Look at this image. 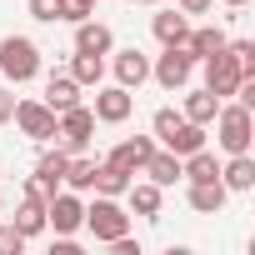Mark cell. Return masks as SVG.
<instances>
[{"label":"cell","instance_id":"cell-1","mask_svg":"<svg viewBox=\"0 0 255 255\" xmlns=\"http://www.w3.org/2000/svg\"><path fill=\"white\" fill-rule=\"evenodd\" d=\"M215 145L225 150V155H240V150H250L255 145V110H245L240 100H220V110H215Z\"/></svg>","mask_w":255,"mask_h":255},{"label":"cell","instance_id":"cell-2","mask_svg":"<svg viewBox=\"0 0 255 255\" xmlns=\"http://www.w3.org/2000/svg\"><path fill=\"white\" fill-rule=\"evenodd\" d=\"M0 75L10 85H30L40 75V45L30 35H5L0 40Z\"/></svg>","mask_w":255,"mask_h":255},{"label":"cell","instance_id":"cell-3","mask_svg":"<svg viewBox=\"0 0 255 255\" xmlns=\"http://www.w3.org/2000/svg\"><path fill=\"white\" fill-rule=\"evenodd\" d=\"M85 230H90L100 245H110V240H120V235H130V210H125L115 195H95V200L85 205Z\"/></svg>","mask_w":255,"mask_h":255},{"label":"cell","instance_id":"cell-4","mask_svg":"<svg viewBox=\"0 0 255 255\" xmlns=\"http://www.w3.org/2000/svg\"><path fill=\"white\" fill-rule=\"evenodd\" d=\"M150 80L160 85V90H185L190 80H195V55L185 50V45H165L155 60H150Z\"/></svg>","mask_w":255,"mask_h":255},{"label":"cell","instance_id":"cell-5","mask_svg":"<svg viewBox=\"0 0 255 255\" xmlns=\"http://www.w3.org/2000/svg\"><path fill=\"white\" fill-rule=\"evenodd\" d=\"M10 125L25 135V140H35V145H50L55 140V110L45 105V100H35V95H25V100H15V115H10Z\"/></svg>","mask_w":255,"mask_h":255},{"label":"cell","instance_id":"cell-6","mask_svg":"<svg viewBox=\"0 0 255 255\" xmlns=\"http://www.w3.org/2000/svg\"><path fill=\"white\" fill-rule=\"evenodd\" d=\"M55 140H60L65 155L90 150V140H95V115H90V105H70V110L55 115Z\"/></svg>","mask_w":255,"mask_h":255},{"label":"cell","instance_id":"cell-7","mask_svg":"<svg viewBox=\"0 0 255 255\" xmlns=\"http://www.w3.org/2000/svg\"><path fill=\"white\" fill-rule=\"evenodd\" d=\"M45 230H55V235H75V230H85V200L75 195V190H55L50 200H45Z\"/></svg>","mask_w":255,"mask_h":255},{"label":"cell","instance_id":"cell-8","mask_svg":"<svg viewBox=\"0 0 255 255\" xmlns=\"http://www.w3.org/2000/svg\"><path fill=\"white\" fill-rule=\"evenodd\" d=\"M95 125H125L135 115V90H125V85H95V105H90Z\"/></svg>","mask_w":255,"mask_h":255},{"label":"cell","instance_id":"cell-9","mask_svg":"<svg viewBox=\"0 0 255 255\" xmlns=\"http://www.w3.org/2000/svg\"><path fill=\"white\" fill-rule=\"evenodd\" d=\"M200 70H205V90H210V95H220V100H230V95H235V85L245 80L230 50H215V55H205V60H200Z\"/></svg>","mask_w":255,"mask_h":255},{"label":"cell","instance_id":"cell-10","mask_svg":"<svg viewBox=\"0 0 255 255\" xmlns=\"http://www.w3.org/2000/svg\"><path fill=\"white\" fill-rule=\"evenodd\" d=\"M25 240H35V235H45V190L35 185V180H25L20 185V210H15V220H10Z\"/></svg>","mask_w":255,"mask_h":255},{"label":"cell","instance_id":"cell-11","mask_svg":"<svg viewBox=\"0 0 255 255\" xmlns=\"http://www.w3.org/2000/svg\"><path fill=\"white\" fill-rule=\"evenodd\" d=\"M110 70H115V85H125V90H140L145 80H150V55L145 50H110Z\"/></svg>","mask_w":255,"mask_h":255},{"label":"cell","instance_id":"cell-12","mask_svg":"<svg viewBox=\"0 0 255 255\" xmlns=\"http://www.w3.org/2000/svg\"><path fill=\"white\" fill-rule=\"evenodd\" d=\"M155 145H160L155 135H130V140H120L105 160H110V165H120V170H130V175H140V165L150 160V150H155Z\"/></svg>","mask_w":255,"mask_h":255},{"label":"cell","instance_id":"cell-13","mask_svg":"<svg viewBox=\"0 0 255 255\" xmlns=\"http://www.w3.org/2000/svg\"><path fill=\"white\" fill-rule=\"evenodd\" d=\"M125 205H130L140 220H160V205H165V190L155 185V180H130V190L120 195Z\"/></svg>","mask_w":255,"mask_h":255},{"label":"cell","instance_id":"cell-14","mask_svg":"<svg viewBox=\"0 0 255 255\" xmlns=\"http://www.w3.org/2000/svg\"><path fill=\"white\" fill-rule=\"evenodd\" d=\"M80 90H85V85H80V80H75L70 70H55V75L45 80V95H40V100H45V105H50V110L60 115V110L80 105Z\"/></svg>","mask_w":255,"mask_h":255},{"label":"cell","instance_id":"cell-15","mask_svg":"<svg viewBox=\"0 0 255 255\" xmlns=\"http://www.w3.org/2000/svg\"><path fill=\"white\" fill-rule=\"evenodd\" d=\"M220 185H225L230 195H245V190H255V155H250V150L230 155V160L220 165Z\"/></svg>","mask_w":255,"mask_h":255},{"label":"cell","instance_id":"cell-16","mask_svg":"<svg viewBox=\"0 0 255 255\" xmlns=\"http://www.w3.org/2000/svg\"><path fill=\"white\" fill-rule=\"evenodd\" d=\"M185 200H190V210H195V215H220V210H225V200H230V190H225L220 180H190Z\"/></svg>","mask_w":255,"mask_h":255},{"label":"cell","instance_id":"cell-17","mask_svg":"<svg viewBox=\"0 0 255 255\" xmlns=\"http://www.w3.org/2000/svg\"><path fill=\"white\" fill-rule=\"evenodd\" d=\"M65 160H70V155H65L60 145H55V150H45V155L35 160V175H30V180H35V185L45 190V200H50V195H55V190L65 185Z\"/></svg>","mask_w":255,"mask_h":255},{"label":"cell","instance_id":"cell-18","mask_svg":"<svg viewBox=\"0 0 255 255\" xmlns=\"http://www.w3.org/2000/svg\"><path fill=\"white\" fill-rule=\"evenodd\" d=\"M140 175H145V180H155L160 190H170V185L180 180V155H175V150H165V145H155V150H150V160L140 165Z\"/></svg>","mask_w":255,"mask_h":255},{"label":"cell","instance_id":"cell-19","mask_svg":"<svg viewBox=\"0 0 255 255\" xmlns=\"http://www.w3.org/2000/svg\"><path fill=\"white\" fill-rule=\"evenodd\" d=\"M150 30H155L160 45H185V35H190V15H185V10H155Z\"/></svg>","mask_w":255,"mask_h":255},{"label":"cell","instance_id":"cell-20","mask_svg":"<svg viewBox=\"0 0 255 255\" xmlns=\"http://www.w3.org/2000/svg\"><path fill=\"white\" fill-rule=\"evenodd\" d=\"M75 50H85V55H110V50H115L110 25H100V20H80V25H75Z\"/></svg>","mask_w":255,"mask_h":255},{"label":"cell","instance_id":"cell-21","mask_svg":"<svg viewBox=\"0 0 255 255\" xmlns=\"http://www.w3.org/2000/svg\"><path fill=\"white\" fill-rule=\"evenodd\" d=\"M225 40H230V35H225L220 25H190V35H185V50H190V55H195V65H200L205 55L225 50Z\"/></svg>","mask_w":255,"mask_h":255},{"label":"cell","instance_id":"cell-22","mask_svg":"<svg viewBox=\"0 0 255 255\" xmlns=\"http://www.w3.org/2000/svg\"><path fill=\"white\" fill-rule=\"evenodd\" d=\"M95 165H100V160H95V155H85V150H80V155H70V160H65V190L90 195V185H95Z\"/></svg>","mask_w":255,"mask_h":255},{"label":"cell","instance_id":"cell-23","mask_svg":"<svg viewBox=\"0 0 255 255\" xmlns=\"http://www.w3.org/2000/svg\"><path fill=\"white\" fill-rule=\"evenodd\" d=\"M130 180H135L130 170H120V165L100 160V165H95V185H90V190H95V195H115V200H120L125 190H130Z\"/></svg>","mask_w":255,"mask_h":255},{"label":"cell","instance_id":"cell-24","mask_svg":"<svg viewBox=\"0 0 255 255\" xmlns=\"http://www.w3.org/2000/svg\"><path fill=\"white\" fill-rule=\"evenodd\" d=\"M160 145H165V150H175V155H190V150H200V145H205V125L180 120V125H175V130H170Z\"/></svg>","mask_w":255,"mask_h":255},{"label":"cell","instance_id":"cell-25","mask_svg":"<svg viewBox=\"0 0 255 255\" xmlns=\"http://www.w3.org/2000/svg\"><path fill=\"white\" fill-rule=\"evenodd\" d=\"M215 110H220V95H210V90L200 85V90H190V95H185V110H180V115H185V120H195V125H205V130H210Z\"/></svg>","mask_w":255,"mask_h":255},{"label":"cell","instance_id":"cell-26","mask_svg":"<svg viewBox=\"0 0 255 255\" xmlns=\"http://www.w3.org/2000/svg\"><path fill=\"white\" fill-rule=\"evenodd\" d=\"M70 75H75L80 85H100V80H105V55H85V50H75V55H70Z\"/></svg>","mask_w":255,"mask_h":255},{"label":"cell","instance_id":"cell-27","mask_svg":"<svg viewBox=\"0 0 255 255\" xmlns=\"http://www.w3.org/2000/svg\"><path fill=\"white\" fill-rule=\"evenodd\" d=\"M225 50L235 55L240 75H255V40H225Z\"/></svg>","mask_w":255,"mask_h":255},{"label":"cell","instance_id":"cell-28","mask_svg":"<svg viewBox=\"0 0 255 255\" xmlns=\"http://www.w3.org/2000/svg\"><path fill=\"white\" fill-rule=\"evenodd\" d=\"M90 10H95V0H60V20H65V25L90 20Z\"/></svg>","mask_w":255,"mask_h":255},{"label":"cell","instance_id":"cell-29","mask_svg":"<svg viewBox=\"0 0 255 255\" xmlns=\"http://www.w3.org/2000/svg\"><path fill=\"white\" fill-rule=\"evenodd\" d=\"M20 250H25V235L10 220H0V255H20Z\"/></svg>","mask_w":255,"mask_h":255},{"label":"cell","instance_id":"cell-30","mask_svg":"<svg viewBox=\"0 0 255 255\" xmlns=\"http://www.w3.org/2000/svg\"><path fill=\"white\" fill-rule=\"evenodd\" d=\"M30 15H35L40 25H55V20H60V0H30Z\"/></svg>","mask_w":255,"mask_h":255},{"label":"cell","instance_id":"cell-31","mask_svg":"<svg viewBox=\"0 0 255 255\" xmlns=\"http://www.w3.org/2000/svg\"><path fill=\"white\" fill-rule=\"evenodd\" d=\"M10 115H15V90L0 85V125H10Z\"/></svg>","mask_w":255,"mask_h":255},{"label":"cell","instance_id":"cell-32","mask_svg":"<svg viewBox=\"0 0 255 255\" xmlns=\"http://www.w3.org/2000/svg\"><path fill=\"white\" fill-rule=\"evenodd\" d=\"M110 250H115V255H140V240H130V235H120V240H110Z\"/></svg>","mask_w":255,"mask_h":255},{"label":"cell","instance_id":"cell-33","mask_svg":"<svg viewBox=\"0 0 255 255\" xmlns=\"http://www.w3.org/2000/svg\"><path fill=\"white\" fill-rule=\"evenodd\" d=\"M210 5H215V0H180V5H175V10H185V15H205Z\"/></svg>","mask_w":255,"mask_h":255},{"label":"cell","instance_id":"cell-34","mask_svg":"<svg viewBox=\"0 0 255 255\" xmlns=\"http://www.w3.org/2000/svg\"><path fill=\"white\" fill-rule=\"evenodd\" d=\"M220 5H230V10H240V5H250V0H220Z\"/></svg>","mask_w":255,"mask_h":255},{"label":"cell","instance_id":"cell-35","mask_svg":"<svg viewBox=\"0 0 255 255\" xmlns=\"http://www.w3.org/2000/svg\"><path fill=\"white\" fill-rule=\"evenodd\" d=\"M125 5H160V0H125Z\"/></svg>","mask_w":255,"mask_h":255},{"label":"cell","instance_id":"cell-36","mask_svg":"<svg viewBox=\"0 0 255 255\" xmlns=\"http://www.w3.org/2000/svg\"><path fill=\"white\" fill-rule=\"evenodd\" d=\"M0 215H5V195H0Z\"/></svg>","mask_w":255,"mask_h":255}]
</instances>
